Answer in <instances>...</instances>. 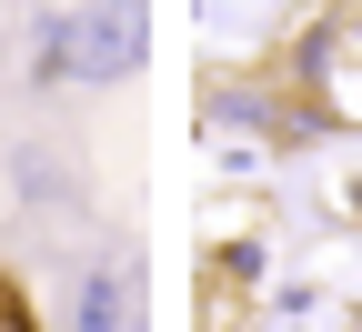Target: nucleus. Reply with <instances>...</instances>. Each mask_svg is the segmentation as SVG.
I'll list each match as a JSON object with an SVG mask.
<instances>
[{
    "instance_id": "obj_3",
    "label": "nucleus",
    "mask_w": 362,
    "mask_h": 332,
    "mask_svg": "<svg viewBox=\"0 0 362 332\" xmlns=\"http://www.w3.org/2000/svg\"><path fill=\"white\" fill-rule=\"evenodd\" d=\"M71 332H151V312H141V272H131V262H90L81 292H71Z\"/></svg>"
},
{
    "instance_id": "obj_2",
    "label": "nucleus",
    "mask_w": 362,
    "mask_h": 332,
    "mask_svg": "<svg viewBox=\"0 0 362 332\" xmlns=\"http://www.w3.org/2000/svg\"><path fill=\"white\" fill-rule=\"evenodd\" d=\"M292 81H302L312 121H342V131H362V0H332V11L302 30Z\"/></svg>"
},
{
    "instance_id": "obj_1",
    "label": "nucleus",
    "mask_w": 362,
    "mask_h": 332,
    "mask_svg": "<svg viewBox=\"0 0 362 332\" xmlns=\"http://www.w3.org/2000/svg\"><path fill=\"white\" fill-rule=\"evenodd\" d=\"M151 61V11L141 0H81V11H51L30 40V81L61 91H111Z\"/></svg>"
}]
</instances>
